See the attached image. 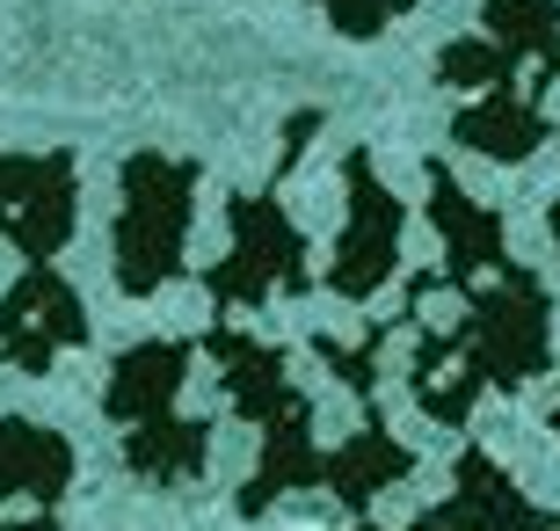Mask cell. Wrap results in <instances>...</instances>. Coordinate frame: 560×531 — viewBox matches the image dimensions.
<instances>
[{"label": "cell", "instance_id": "1", "mask_svg": "<svg viewBox=\"0 0 560 531\" xmlns=\"http://www.w3.org/2000/svg\"><path fill=\"white\" fill-rule=\"evenodd\" d=\"M189 219H197V161L139 146L117 168V241H109V269L125 299H153L183 277Z\"/></svg>", "mask_w": 560, "mask_h": 531}, {"label": "cell", "instance_id": "2", "mask_svg": "<svg viewBox=\"0 0 560 531\" xmlns=\"http://www.w3.org/2000/svg\"><path fill=\"white\" fill-rule=\"evenodd\" d=\"M233 247L205 269V291L219 307H262L277 291H306V233L284 219L277 197H233Z\"/></svg>", "mask_w": 560, "mask_h": 531}, {"label": "cell", "instance_id": "3", "mask_svg": "<svg viewBox=\"0 0 560 531\" xmlns=\"http://www.w3.org/2000/svg\"><path fill=\"white\" fill-rule=\"evenodd\" d=\"M73 219H81L73 153H0V241H15L22 263H51Z\"/></svg>", "mask_w": 560, "mask_h": 531}, {"label": "cell", "instance_id": "4", "mask_svg": "<svg viewBox=\"0 0 560 531\" xmlns=\"http://www.w3.org/2000/svg\"><path fill=\"white\" fill-rule=\"evenodd\" d=\"M81 343H88V307L51 263L22 269L15 285L0 291V365L44 379L66 349H81Z\"/></svg>", "mask_w": 560, "mask_h": 531}, {"label": "cell", "instance_id": "5", "mask_svg": "<svg viewBox=\"0 0 560 531\" xmlns=\"http://www.w3.org/2000/svg\"><path fill=\"white\" fill-rule=\"evenodd\" d=\"M394 241H400V205L378 189V175L364 168V153H357L350 161V226H342L335 263H328V291L335 299L364 307V299L386 285V269H394Z\"/></svg>", "mask_w": 560, "mask_h": 531}, {"label": "cell", "instance_id": "6", "mask_svg": "<svg viewBox=\"0 0 560 531\" xmlns=\"http://www.w3.org/2000/svg\"><path fill=\"white\" fill-rule=\"evenodd\" d=\"M189 357H197L189 343H131L103 379V415L117 429H145L175 415V401L189 386Z\"/></svg>", "mask_w": 560, "mask_h": 531}, {"label": "cell", "instance_id": "7", "mask_svg": "<svg viewBox=\"0 0 560 531\" xmlns=\"http://www.w3.org/2000/svg\"><path fill=\"white\" fill-rule=\"evenodd\" d=\"M73 488V445L30 415H0V510H59Z\"/></svg>", "mask_w": 560, "mask_h": 531}, {"label": "cell", "instance_id": "8", "mask_svg": "<svg viewBox=\"0 0 560 531\" xmlns=\"http://www.w3.org/2000/svg\"><path fill=\"white\" fill-rule=\"evenodd\" d=\"M125 466L139 473L145 488H189L211 466V429L183 408L145 423V429H125Z\"/></svg>", "mask_w": 560, "mask_h": 531}, {"label": "cell", "instance_id": "9", "mask_svg": "<svg viewBox=\"0 0 560 531\" xmlns=\"http://www.w3.org/2000/svg\"><path fill=\"white\" fill-rule=\"evenodd\" d=\"M0 531H59L51 510H22V517H0Z\"/></svg>", "mask_w": 560, "mask_h": 531}]
</instances>
